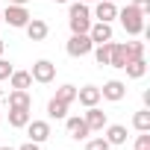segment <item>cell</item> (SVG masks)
<instances>
[{"mask_svg": "<svg viewBox=\"0 0 150 150\" xmlns=\"http://www.w3.org/2000/svg\"><path fill=\"white\" fill-rule=\"evenodd\" d=\"M68 24H71V33H88V27H91V12H88V6L86 3H71V9H68Z\"/></svg>", "mask_w": 150, "mask_h": 150, "instance_id": "obj_1", "label": "cell"}, {"mask_svg": "<svg viewBox=\"0 0 150 150\" xmlns=\"http://www.w3.org/2000/svg\"><path fill=\"white\" fill-rule=\"evenodd\" d=\"M118 18H121V24H124V30H127L129 35L144 33V12H141V9H135L132 3H129V6H124V9L118 12Z\"/></svg>", "mask_w": 150, "mask_h": 150, "instance_id": "obj_2", "label": "cell"}, {"mask_svg": "<svg viewBox=\"0 0 150 150\" xmlns=\"http://www.w3.org/2000/svg\"><path fill=\"white\" fill-rule=\"evenodd\" d=\"M91 47H94V41L88 38V33H71V38H68V44H65L68 56H74V59L88 56V53H91Z\"/></svg>", "mask_w": 150, "mask_h": 150, "instance_id": "obj_3", "label": "cell"}, {"mask_svg": "<svg viewBox=\"0 0 150 150\" xmlns=\"http://www.w3.org/2000/svg\"><path fill=\"white\" fill-rule=\"evenodd\" d=\"M30 77H33V83H53L56 65H53L50 59H38V62L33 65V71H30Z\"/></svg>", "mask_w": 150, "mask_h": 150, "instance_id": "obj_4", "label": "cell"}, {"mask_svg": "<svg viewBox=\"0 0 150 150\" xmlns=\"http://www.w3.org/2000/svg\"><path fill=\"white\" fill-rule=\"evenodd\" d=\"M0 18H3L9 27H27V21H30V12H27V6H6V12H0Z\"/></svg>", "mask_w": 150, "mask_h": 150, "instance_id": "obj_5", "label": "cell"}, {"mask_svg": "<svg viewBox=\"0 0 150 150\" xmlns=\"http://www.w3.org/2000/svg\"><path fill=\"white\" fill-rule=\"evenodd\" d=\"M94 18L103 21V24H112L118 18V6L112 3V0H97V6H94Z\"/></svg>", "mask_w": 150, "mask_h": 150, "instance_id": "obj_6", "label": "cell"}, {"mask_svg": "<svg viewBox=\"0 0 150 150\" xmlns=\"http://www.w3.org/2000/svg\"><path fill=\"white\" fill-rule=\"evenodd\" d=\"M124 94H127V86H124L121 80H109V83L100 88V97H106V100H112V103L124 100Z\"/></svg>", "mask_w": 150, "mask_h": 150, "instance_id": "obj_7", "label": "cell"}, {"mask_svg": "<svg viewBox=\"0 0 150 150\" xmlns=\"http://www.w3.org/2000/svg\"><path fill=\"white\" fill-rule=\"evenodd\" d=\"M27 132H30V141L41 144V141L50 138V124H47V121H30V124H27Z\"/></svg>", "mask_w": 150, "mask_h": 150, "instance_id": "obj_8", "label": "cell"}, {"mask_svg": "<svg viewBox=\"0 0 150 150\" xmlns=\"http://www.w3.org/2000/svg\"><path fill=\"white\" fill-rule=\"evenodd\" d=\"M24 30H27L30 41H44V38H47V33H50V30H47V24H44L41 18H30Z\"/></svg>", "mask_w": 150, "mask_h": 150, "instance_id": "obj_9", "label": "cell"}, {"mask_svg": "<svg viewBox=\"0 0 150 150\" xmlns=\"http://www.w3.org/2000/svg\"><path fill=\"white\" fill-rule=\"evenodd\" d=\"M88 38H91L94 44H103V41H112V24H103V21L91 24V27H88Z\"/></svg>", "mask_w": 150, "mask_h": 150, "instance_id": "obj_10", "label": "cell"}, {"mask_svg": "<svg viewBox=\"0 0 150 150\" xmlns=\"http://www.w3.org/2000/svg\"><path fill=\"white\" fill-rule=\"evenodd\" d=\"M77 100L88 109V106H97L103 97H100V88L97 86H83V88H77Z\"/></svg>", "mask_w": 150, "mask_h": 150, "instance_id": "obj_11", "label": "cell"}, {"mask_svg": "<svg viewBox=\"0 0 150 150\" xmlns=\"http://www.w3.org/2000/svg\"><path fill=\"white\" fill-rule=\"evenodd\" d=\"M86 127L91 129V132H97V129H103L106 127V112L103 109H97V106H88V112H86Z\"/></svg>", "mask_w": 150, "mask_h": 150, "instance_id": "obj_12", "label": "cell"}, {"mask_svg": "<svg viewBox=\"0 0 150 150\" xmlns=\"http://www.w3.org/2000/svg\"><path fill=\"white\" fill-rule=\"evenodd\" d=\"M65 127H68L71 138H77V141H83V138H88V135H91V129L86 127V121H83V118H65Z\"/></svg>", "mask_w": 150, "mask_h": 150, "instance_id": "obj_13", "label": "cell"}, {"mask_svg": "<svg viewBox=\"0 0 150 150\" xmlns=\"http://www.w3.org/2000/svg\"><path fill=\"white\" fill-rule=\"evenodd\" d=\"M124 65H127V44L112 41V50H109V68H121V71H124Z\"/></svg>", "mask_w": 150, "mask_h": 150, "instance_id": "obj_14", "label": "cell"}, {"mask_svg": "<svg viewBox=\"0 0 150 150\" xmlns=\"http://www.w3.org/2000/svg\"><path fill=\"white\" fill-rule=\"evenodd\" d=\"M106 141H109L112 147H118V144H127V127H121V124H112V127H106Z\"/></svg>", "mask_w": 150, "mask_h": 150, "instance_id": "obj_15", "label": "cell"}, {"mask_svg": "<svg viewBox=\"0 0 150 150\" xmlns=\"http://www.w3.org/2000/svg\"><path fill=\"white\" fill-rule=\"evenodd\" d=\"M30 106H33V97H30L27 91L15 88V91L9 94V109H30Z\"/></svg>", "mask_w": 150, "mask_h": 150, "instance_id": "obj_16", "label": "cell"}, {"mask_svg": "<svg viewBox=\"0 0 150 150\" xmlns=\"http://www.w3.org/2000/svg\"><path fill=\"white\" fill-rule=\"evenodd\" d=\"M9 83H12V88L27 91V88L33 86V77H30V71H12V74H9Z\"/></svg>", "mask_w": 150, "mask_h": 150, "instance_id": "obj_17", "label": "cell"}, {"mask_svg": "<svg viewBox=\"0 0 150 150\" xmlns=\"http://www.w3.org/2000/svg\"><path fill=\"white\" fill-rule=\"evenodd\" d=\"M124 71H127V77H132V80H141L144 74H147V62H144V59H129V62L124 65Z\"/></svg>", "mask_w": 150, "mask_h": 150, "instance_id": "obj_18", "label": "cell"}, {"mask_svg": "<svg viewBox=\"0 0 150 150\" xmlns=\"http://www.w3.org/2000/svg\"><path fill=\"white\" fill-rule=\"evenodd\" d=\"M30 124V109H9V127L21 129Z\"/></svg>", "mask_w": 150, "mask_h": 150, "instance_id": "obj_19", "label": "cell"}, {"mask_svg": "<svg viewBox=\"0 0 150 150\" xmlns=\"http://www.w3.org/2000/svg\"><path fill=\"white\" fill-rule=\"evenodd\" d=\"M47 115L50 118H56V121H62V118H68V103H62V100H50L47 103Z\"/></svg>", "mask_w": 150, "mask_h": 150, "instance_id": "obj_20", "label": "cell"}, {"mask_svg": "<svg viewBox=\"0 0 150 150\" xmlns=\"http://www.w3.org/2000/svg\"><path fill=\"white\" fill-rule=\"evenodd\" d=\"M109 50H112V41H103V44H94V47H91L97 65H109Z\"/></svg>", "mask_w": 150, "mask_h": 150, "instance_id": "obj_21", "label": "cell"}, {"mask_svg": "<svg viewBox=\"0 0 150 150\" xmlns=\"http://www.w3.org/2000/svg\"><path fill=\"white\" fill-rule=\"evenodd\" d=\"M132 127H135L138 132H147V129H150V109L135 112V115H132Z\"/></svg>", "mask_w": 150, "mask_h": 150, "instance_id": "obj_22", "label": "cell"}, {"mask_svg": "<svg viewBox=\"0 0 150 150\" xmlns=\"http://www.w3.org/2000/svg\"><path fill=\"white\" fill-rule=\"evenodd\" d=\"M56 100H62V103H74V100H77V86H62L59 91H56Z\"/></svg>", "mask_w": 150, "mask_h": 150, "instance_id": "obj_23", "label": "cell"}, {"mask_svg": "<svg viewBox=\"0 0 150 150\" xmlns=\"http://www.w3.org/2000/svg\"><path fill=\"white\" fill-rule=\"evenodd\" d=\"M129 59H144V41H127V62Z\"/></svg>", "mask_w": 150, "mask_h": 150, "instance_id": "obj_24", "label": "cell"}, {"mask_svg": "<svg viewBox=\"0 0 150 150\" xmlns=\"http://www.w3.org/2000/svg\"><path fill=\"white\" fill-rule=\"evenodd\" d=\"M112 144L106 141V138H88L86 141V150H109Z\"/></svg>", "mask_w": 150, "mask_h": 150, "instance_id": "obj_25", "label": "cell"}, {"mask_svg": "<svg viewBox=\"0 0 150 150\" xmlns=\"http://www.w3.org/2000/svg\"><path fill=\"white\" fill-rule=\"evenodd\" d=\"M135 150H150V129L141 132V135L135 138Z\"/></svg>", "mask_w": 150, "mask_h": 150, "instance_id": "obj_26", "label": "cell"}, {"mask_svg": "<svg viewBox=\"0 0 150 150\" xmlns=\"http://www.w3.org/2000/svg\"><path fill=\"white\" fill-rule=\"evenodd\" d=\"M12 71H15V68H12L6 59H0V80H9V74H12Z\"/></svg>", "mask_w": 150, "mask_h": 150, "instance_id": "obj_27", "label": "cell"}, {"mask_svg": "<svg viewBox=\"0 0 150 150\" xmlns=\"http://www.w3.org/2000/svg\"><path fill=\"white\" fill-rule=\"evenodd\" d=\"M132 6H135V9H141V12L147 15V12H150V0H132Z\"/></svg>", "mask_w": 150, "mask_h": 150, "instance_id": "obj_28", "label": "cell"}, {"mask_svg": "<svg viewBox=\"0 0 150 150\" xmlns=\"http://www.w3.org/2000/svg\"><path fill=\"white\" fill-rule=\"evenodd\" d=\"M18 150H41V144H35V141H27V144H21Z\"/></svg>", "mask_w": 150, "mask_h": 150, "instance_id": "obj_29", "label": "cell"}, {"mask_svg": "<svg viewBox=\"0 0 150 150\" xmlns=\"http://www.w3.org/2000/svg\"><path fill=\"white\" fill-rule=\"evenodd\" d=\"M12 6H27V0H9Z\"/></svg>", "mask_w": 150, "mask_h": 150, "instance_id": "obj_30", "label": "cell"}, {"mask_svg": "<svg viewBox=\"0 0 150 150\" xmlns=\"http://www.w3.org/2000/svg\"><path fill=\"white\" fill-rule=\"evenodd\" d=\"M80 3H97V0H80Z\"/></svg>", "mask_w": 150, "mask_h": 150, "instance_id": "obj_31", "label": "cell"}, {"mask_svg": "<svg viewBox=\"0 0 150 150\" xmlns=\"http://www.w3.org/2000/svg\"><path fill=\"white\" fill-rule=\"evenodd\" d=\"M0 56H3V38H0Z\"/></svg>", "mask_w": 150, "mask_h": 150, "instance_id": "obj_32", "label": "cell"}, {"mask_svg": "<svg viewBox=\"0 0 150 150\" xmlns=\"http://www.w3.org/2000/svg\"><path fill=\"white\" fill-rule=\"evenodd\" d=\"M53 3H68V0H53Z\"/></svg>", "mask_w": 150, "mask_h": 150, "instance_id": "obj_33", "label": "cell"}, {"mask_svg": "<svg viewBox=\"0 0 150 150\" xmlns=\"http://www.w3.org/2000/svg\"><path fill=\"white\" fill-rule=\"evenodd\" d=\"M0 150H15V147H0Z\"/></svg>", "mask_w": 150, "mask_h": 150, "instance_id": "obj_34", "label": "cell"}, {"mask_svg": "<svg viewBox=\"0 0 150 150\" xmlns=\"http://www.w3.org/2000/svg\"><path fill=\"white\" fill-rule=\"evenodd\" d=\"M0 97H3V88H0Z\"/></svg>", "mask_w": 150, "mask_h": 150, "instance_id": "obj_35", "label": "cell"}, {"mask_svg": "<svg viewBox=\"0 0 150 150\" xmlns=\"http://www.w3.org/2000/svg\"><path fill=\"white\" fill-rule=\"evenodd\" d=\"M112 3H118V0H112Z\"/></svg>", "mask_w": 150, "mask_h": 150, "instance_id": "obj_36", "label": "cell"}, {"mask_svg": "<svg viewBox=\"0 0 150 150\" xmlns=\"http://www.w3.org/2000/svg\"><path fill=\"white\" fill-rule=\"evenodd\" d=\"M0 21H3V18H0Z\"/></svg>", "mask_w": 150, "mask_h": 150, "instance_id": "obj_37", "label": "cell"}, {"mask_svg": "<svg viewBox=\"0 0 150 150\" xmlns=\"http://www.w3.org/2000/svg\"><path fill=\"white\" fill-rule=\"evenodd\" d=\"M0 121H3V118H0Z\"/></svg>", "mask_w": 150, "mask_h": 150, "instance_id": "obj_38", "label": "cell"}]
</instances>
